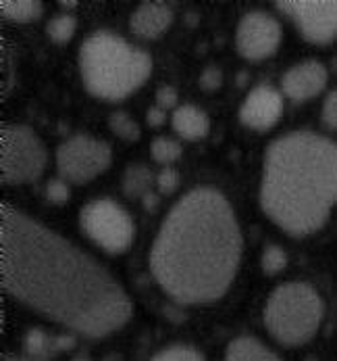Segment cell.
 <instances>
[{
	"label": "cell",
	"instance_id": "obj_2",
	"mask_svg": "<svg viewBox=\"0 0 337 361\" xmlns=\"http://www.w3.org/2000/svg\"><path fill=\"white\" fill-rule=\"evenodd\" d=\"M241 257V234L229 201L215 188H193L165 217L150 253L158 286L184 305L221 299Z\"/></svg>",
	"mask_w": 337,
	"mask_h": 361
},
{
	"label": "cell",
	"instance_id": "obj_6",
	"mask_svg": "<svg viewBox=\"0 0 337 361\" xmlns=\"http://www.w3.org/2000/svg\"><path fill=\"white\" fill-rule=\"evenodd\" d=\"M46 165V149L38 134L27 126L2 128V182L27 184L40 178Z\"/></svg>",
	"mask_w": 337,
	"mask_h": 361
},
{
	"label": "cell",
	"instance_id": "obj_3",
	"mask_svg": "<svg viewBox=\"0 0 337 361\" xmlns=\"http://www.w3.org/2000/svg\"><path fill=\"white\" fill-rule=\"evenodd\" d=\"M337 203V145L312 132L275 140L262 165L260 207L281 230H321Z\"/></svg>",
	"mask_w": 337,
	"mask_h": 361
},
{
	"label": "cell",
	"instance_id": "obj_10",
	"mask_svg": "<svg viewBox=\"0 0 337 361\" xmlns=\"http://www.w3.org/2000/svg\"><path fill=\"white\" fill-rule=\"evenodd\" d=\"M236 44L243 59L248 61H262L271 56L281 44V25L275 17L252 11L243 15L238 25Z\"/></svg>",
	"mask_w": 337,
	"mask_h": 361
},
{
	"label": "cell",
	"instance_id": "obj_29",
	"mask_svg": "<svg viewBox=\"0 0 337 361\" xmlns=\"http://www.w3.org/2000/svg\"><path fill=\"white\" fill-rule=\"evenodd\" d=\"M146 121H148L152 128L163 126V121H165V111H163L160 106H152V109L148 111V115H146Z\"/></svg>",
	"mask_w": 337,
	"mask_h": 361
},
{
	"label": "cell",
	"instance_id": "obj_28",
	"mask_svg": "<svg viewBox=\"0 0 337 361\" xmlns=\"http://www.w3.org/2000/svg\"><path fill=\"white\" fill-rule=\"evenodd\" d=\"M156 103H158L160 109H171V106H175V104H177V92H175V88H171V86H160L158 92H156Z\"/></svg>",
	"mask_w": 337,
	"mask_h": 361
},
{
	"label": "cell",
	"instance_id": "obj_31",
	"mask_svg": "<svg viewBox=\"0 0 337 361\" xmlns=\"http://www.w3.org/2000/svg\"><path fill=\"white\" fill-rule=\"evenodd\" d=\"M75 361H88V360H75Z\"/></svg>",
	"mask_w": 337,
	"mask_h": 361
},
{
	"label": "cell",
	"instance_id": "obj_15",
	"mask_svg": "<svg viewBox=\"0 0 337 361\" xmlns=\"http://www.w3.org/2000/svg\"><path fill=\"white\" fill-rule=\"evenodd\" d=\"M225 361H281L269 347L258 343L256 338L240 336L236 338L225 353Z\"/></svg>",
	"mask_w": 337,
	"mask_h": 361
},
{
	"label": "cell",
	"instance_id": "obj_12",
	"mask_svg": "<svg viewBox=\"0 0 337 361\" xmlns=\"http://www.w3.org/2000/svg\"><path fill=\"white\" fill-rule=\"evenodd\" d=\"M327 86V67L319 61H302L293 65L281 80V88L291 101H308Z\"/></svg>",
	"mask_w": 337,
	"mask_h": 361
},
{
	"label": "cell",
	"instance_id": "obj_7",
	"mask_svg": "<svg viewBox=\"0 0 337 361\" xmlns=\"http://www.w3.org/2000/svg\"><path fill=\"white\" fill-rule=\"evenodd\" d=\"M84 232L108 253H123L134 240V221L115 201L98 199L82 209Z\"/></svg>",
	"mask_w": 337,
	"mask_h": 361
},
{
	"label": "cell",
	"instance_id": "obj_21",
	"mask_svg": "<svg viewBox=\"0 0 337 361\" xmlns=\"http://www.w3.org/2000/svg\"><path fill=\"white\" fill-rule=\"evenodd\" d=\"M54 349H58V343L52 341L42 330H32L25 336V351L34 357H46Z\"/></svg>",
	"mask_w": 337,
	"mask_h": 361
},
{
	"label": "cell",
	"instance_id": "obj_16",
	"mask_svg": "<svg viewBox=\"0 0 337 361\" xmlns=\"http://www.w3.org/2000/svg\"><path fill=\"white\" fill-rule=\"evenodd\" d=\"M152 171L144 165H129L123 173V190L129 199H144L150 195Z\"/></svg>",
	"mask_w": 337,
	"mask_h": 361
},
{
	"label": "cell",
	"instance_id": "obj_24",
	"mask_svg": "<svg viewBox=\"0 0 337 361\" xmlns=\"http://www.w3.org/2000/svg\"><path fill=\"white\" fill-rule=\"evenodd\" d=\"M221 84H223V73H221L219 67H206L202 71V75H200V88L204 92H215V90L221 88Z\"/></svg>",
	"mask_w": 337,
	"mask_h": 361
},
{
	"label": "cell",
	"instance_id": "obj_8",
	"mask_svg": "<svg viewBox=\"0 0 337 361\" xmlns=\"http://www.w3.org/2000/svg\"><path fill=\"white\" fill-rule=\"evenodd\" d=\"M113 161V151L104 140L73 136L56 151V165L65 180L84 184L100 176Z\"/></svg>",
	"mask_w": 337,
	"mask_h": 361
},
{
	"label": "cell",
	"instance_id": "obj_32",
	"mask_svg": "<svg viewBox=\"0 0 337 361\" xmlns=\"http://www.w3.org/2000/svg\"><path fill=\"white\" fill-rule=\"evenodd\" d=\"M310 361H314V360H310Z\"/></svg>",
	"mask_w": 337,
	"mask_h": 361
},
{
	"label": "cell",
	"instance_id": "obj_9",
	"mask_svg": "<svg viewBox=\"0 0 337 361\" xmlns=\"http://www.w3.org/2000/svg\"><path fill=\"white\" fill-rule=\"evenodd\" d=\"M277 8L312 44H329L337 38V0H281Z\"/></svg>",
	"mask_w": 337,
	"mask_h": 361
},
{
	"label": "cell",
	"instance_id": "obj_23",
	"mask_svg": "<svg viewBox=\"0 0 337 361\" xmlns=\"http://www.w3.org/2000/svg\"><path fill=\"white\" fill-rule=\"evenodd\" d=\"M152 361H204V357L192 347L175 345V347H169V349L160 351Z\"/></svg>",
	"mask_w": 337,
	"mask_h": 361
},
{
	"label": "cell",
	"instance_id": "obj_11",
	"mask_svg": "<svg viewBox=\"0 0 337 361\" xmlns=\"http://www.w3.org/2000/svg\"><path fill=\"white\" fill-rule=\"evenodd\" d=\"M281 113H284L281 94L275 88L262 84V86H256L246 97L240 109V119L241 123L250 130L267 132L279 121Z\"/></svg>",
	"mask_w": 337,
	"mask_h": 361
},
{
	"label": "cell",
	"instance_id": "obj_30",
	"mask_svg": "<svg viewBox=\"0 0 337 361\" xmlns=\"http://www.w3.org/2000/svg\"><path fill=\"white\" fill-rule=\"evenodd\" d=\"M144 205L150 209V211H154V207H156V197L154 195H146L144 197Z\"/></svg>",
	"mask_w": 337,
	"mask_h": 361
},
{
	"label": "cell",
	"instance_id": "obj_26",
	"mask_svg": "<svg viewBox=\"0 0 337 361\" xmlns=\"http://www.w3.org/2000/svg\"><path fill=\"white\" fill-rule=\"evenodd\" d=\"M321 117H323V123H325L329 130L337 132V90L329 92V97L325 99Z\"/></svg>",
	"mask_w": 337,
	"mask_h": 361
},
{
	"label": "cell",
	"instance_id": "obj_27",
	"mask_svg": "<svg viewBox=\"0 0 337 361\" xmlns=\"http://www.w3.org/2000/svg\"><path fill=\"white\" fill-rule=\"evenodd\" d=\"M156 184H158V188H160L163 195H171V192L177 188V184H179V173H177L175 169L167 167V169H163V171L158 173Z\"/></svg>",
	"mask_w": 337,
	"mask_h": 361
},
{
	"label": "cell",
	"instance_id": "obj_20",
	"mask_svg": "<svg viewBox=\"0 0 337 361\" xmlns=\"http://www.w3.org/2000/svg\"><path fill=\"white\" fill-rule=\"evenodd\" d=\"M150 155L154 161L158 163H173L182 157V147L173 140V138H167V136H160V138H154L152 145H150Z\"/></svg>",
	"mask_w": 337,
	"mask_h": 361
},
{
	"label": "cell",
	"instance_id": "obj_18",
	"mask_svg": "<svg viewBox=\"0 0 337 361\" xmlns=\"http://www.w3.org/2000/svg\"><path fill=\"white\" fill-rule=\"evenodd\" d=\"M108 128L121 138V140H127V142H136L140 138V126L134 121V117H129L127 113H121V111H115L110 117H108Z\"/></svg>",
	"mask_w": 337,
	"mask_h": 361
},
{
	"label": "cell",
	"instance_id": "obj_4",
	"mask_svg": "<svg viewBox=\"0 0 337 361\" xmlns=\"http://www.w3.org/2000/svg\"><path fill=\"white\" fill-rule=\"evenodd\" d=\"M86 88L106 101H121L136 92L152 71V59L113 32H94L80 51Z\"/></svg>",
	"mask_w": 337,
	"mask_h": 361
},
{
	"label": "cell",
	"instance_id": "obj_25",
	"mask_svg": "<svg viewBox=\"0 0 337 361\" xmlns=\"http://www.w3.org/2000/svg\"><path fill=\"white\" fill-rule=\"evenodd\" d=\"M46 199H49L50 203H54V205L67 203L69 201V188H67V184L61 182V180H50L49 184H46Z\"/></svg>",
	"mask_w": 337,
	"mask_h": 361
},
{
	"label": "cell",
	"instance_id": "obj_17",
	"mask_svg": "<svg viewBox=\"0 0 337 361\" xmlns=\"http://www.w3.org/2000/svg\"><path fill=\"white\" fill-rule=\"evenodd\" d=\"M0 13L17 23H32L42 15V4L36 0H2Z\"/></svg>",
	"mask_w": 337,
	"mask_h": 361
},
{
	"label": "cell",
	"instance_id": "obj_19",
	"mask_svg": "<svg viewBox=\"0 0 337 361\" xmlns=\"http://www.w3.org/2000/svg\"><path fill=\"white\" fill-rule=\"evenodd\" d=\"M75 27H77V21L71 15H58V17L50 19L46 32L54 44H67L73 38Z\"/></svg>",
	"mask_w": 337,
	"mask_h": 361
},
{
	"label": "cell",
	"instance_id": "obj_13",
	"mask_svg": "<svg viewBox=\"0 0 337 361\" xmlns=\"http://www.w3.org/2000/svg\"><path fill=\"white\" fill-rule=\"evenodd\" d=\"M173 21V11L163 2H144L132 15V32L144 40H154L163 36Z\"/></svg>",
	"mask_w": 337,
	"mask_h": 361
},
{
	"label": "cell",
	"instance_id": "obj_22",
	"mask_svg": "<svg viewBox=\"0 0 337 361\" xmlns=\"http://www.w3.org/2000/svg\"><path fill=\"white\" fill-rule=\"evenodd\" d=\"M260 265H262V271H265L267 276H275V274H279V271L286 269V265H288V255H286V251H284L281 247L271 245V247L265 249L262 259H260Z\"/></svg>",
	"mask_w": 337,
	"mask_h": 361
},
{
	"label": "cell",
	"instance_id": "obj_5",
	"mask_svg": "<svg viewBox=\"0 0 337 361\" xmlns=\"http://www.w3.org/2000/svg\"><path fill=\"white\" fill-rule=\"evenodd\" d=\"M321 295L304 282L281 284L265 305V326L281 345L298 347L308 343L323 319Z\"/></svg>",
	"mask_w": 337,
	"mask_h": 361
},
{
	"label": "cell",
	"instance_id": "obj_14",
	"mask_svg": "<svg viewBox=\"0 0 337 361\" xmlns=\"http://www.w3.org/2000/svg\"><path fill=\"white\" fill-rule=\"evenodd\" d=\"M173 130L186 140H200L208 132V117L193 104H182L173 113Z\"/></svg>",
	"mask_w": 337,
	"mask_h": 361
},
{
	"label": "cell",
	"instance_id": "obj_1",
	"mask_svg": "<svg viewBox=\"0 0 337 361\" xmlns=\"http://www.w3.org/2000/svg\"><path fill=\"white\" fill-rule=\"evenodd\" d=\"M0 213L2 284L8 295L92 338L129 319V297L98 261L15 207L4 203Z\"/></svg>",
	"mask_w": 337,
	"mask_h": 361
}]
</instances>
